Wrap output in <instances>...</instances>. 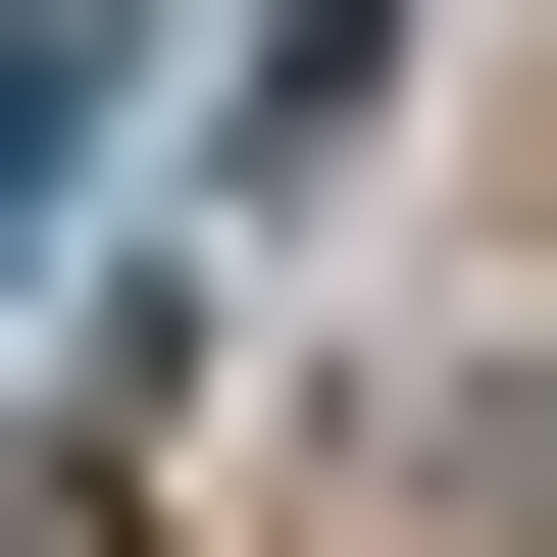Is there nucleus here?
Returning a JSON list of instances; mask_svg holds the SVG:
<instances>
[{
    "mask_svg": "<svg viewBox=\"0 0 557 557\" xmlns=\"http://www.w3.org/2000/svg\"><path fill=\"white\" fill-rule=\"evenodd\" d=\"M102 152H152V51H102V0H0V253L102 203Z\"/></svg>",
    "mask_w": 557,
    "mask_h": 557,
    "instance_id": "1",
    "label": "nucleus"
}]
</instances>
